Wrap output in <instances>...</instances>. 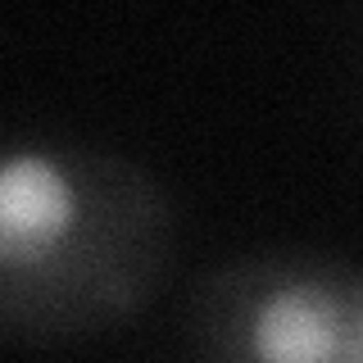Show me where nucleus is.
Segmentation results:
<instances>
[{"label": "nucleus", "instance_id": "obj_1", "mask_svg": "<svg viewBox=\"0 0 363 363\" xmlns=\"http://www.w3.org/2000/svg\"><path fill=\"white\" fill-rule=\"evenodd\" d=\"M173 204L136 159L14 141L0 164V332L23 345L123 327L155 300Z\"/></svg>", "mask_w": 363, "mask_h": 363}, {"label": "nucleus", "instance_id": "obj_2", "mask_svg": "<svg viewBox=\"0 0 363 363\" xmlns=\"http://www.w3.org/2000/svg\"><path fill=\"white\" fill-rule=\"evenodd\" d=\"M196 363H363V268L309 250L227 259L191 300Z\"/></svg>", "mask_w": 363, "mask_h": 363}]
</instances>
